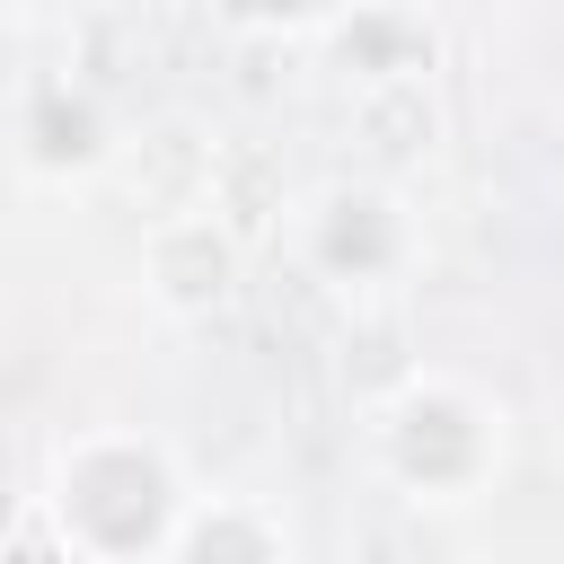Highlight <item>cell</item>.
<instances>
[{"label":"cell","instance_id":"obj_1","mask_svg":"<svg viewBox=\"0 0 564 564\" xmlns=\"http://www.w3.org/2000/svg\"><path fill=\"white\" fill-rule=\"evenodd\" d=\"M185 494L194 485L167 458V441L123 432V423H97V432L62 441L53 476H44V502H53L62 538L88 546V555H167V529H176Z\"/></svg>","mask_w":564,"mask_h":564},{"label":"cell","instance_id":"obj_2","mask_svg":"<svg viewBox=\"0 0 564 564\" xmlns=\"http://www.w3.org/2000/svg\"><path fill=\"white\" fill-rule=\"evenodd\" d=\"M370 458L405 502H476L502 476V405L458 370H414L370 405Z\"/></svg>","mask_w":564,"mask_h":564},{"label":"cell","instance_id":"obj_3","mask_svg":"<svg viewBox=\"0 0 564 564\" xmlns=\"http://www.w3.org/2000/svg\"><path fill=\"white\" fill-rule=\"evenodd\" d=\"M291 247L317 282L335 291H388L405 264H414V212L397 185H370V176H335L300 203L291 220Z\"/></svg>","mask_w":564,"mask_h":564},{"label":"cell","instance_id":"obj_4","mask_svg":"<svg viewBox=\"0 0 564 564\" xmlns=\"http://www.w3.org/2000/svg\"><path fill=\"white\" fill-rule=\"evenodd\" d=\"M141 291L167 308V317H212L229 291H238V247L212 212H167L150 220L141 238Z\"/></svg>","mask_w":564,"mask_h":564},{"label":"cell","instance_id":"obj_5","mask_svg":"<svg viewBox=\"0 0 564 564\" xmlns=\"http://www.w3.org/2000/svg\"><path fill=\"white\" fill-rule=\"evenodd\" d=\"M326 53L344 62L352 88H388V79H432V18L414 0H344L326 26Z\"/></svg>","mask_w":564,"mask_h":564},{"label":"cell","instance_id":"obj_6","mask_svg":"<svg viewBox=\"0 0 564 564\" xmlns=\"http://www.w3.org/2000/svg\"><path fill=\"white\" fill-rule=\"evenodd\" d=\"M106 150H115V132H106V106L88 88H70V79L26 88V106H18V159L35 176H88Z\"/></svg>","mask_w":564,"mask_h":564},{"label":"cell","instance_id":"obj_7","mask_svg":"<svg viewBox=\"0 0 564 564\" xmlns=\"http://www.w3.org/2000/svg\"><path fill=\"white\" fill-rule=\"evenodd\" d=\"M291 529L282 520H256L238 494H185L176 529H167V555H282Z\"/></svg>","mask_w":564,"mask_h":564},{"label":"cell","instance_id":"obj_8","mask_svg":"<svg viewBox=\"0 0 564 564\" xmlns=\"http://www.w3.org/2000/svg\"><path fill=\"white\" fill-rule=\"evenodd\" d=\"M344 0H220L229 26H264V35H300V26H326Z\"/></svg>","mask_w":564,"mask_h":564},{"label":"cell","instance_id":"obj_9","mask_svg":"<svg viewBox=\"0 0 564 564\" xmlns=\"http://www.w3.org/2000/svg\"><path fill=\"white\" fill-rule=\"evenodd\" d=\"M88 0H9V18H26V26H62V18H79Z\"/></svg>","mask_w":564,"mask_h":564}]
</instances>
